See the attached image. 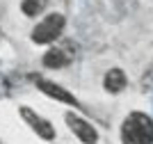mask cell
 <instances>
[{"label": "cell", "instance_id": "2", "mask_svg": "<svg viewBox=\"0 0 153 144\" xmlns=\"http://www.w3.org/2000/svg\"><path fill=\"white\" fill-rule=\"evenodd\" d=\"M64 25H66L64 14H59V12L46 14L44 19L32 28V41L39 44V46H46V44L57 41V39L62 37V32H64Z\"/></svg>", "mask_w": 153, "mask_h": 144}, {"label": "cell", "instance_id": "8", "mask_svg": "<svg viewBox=\"0 0 153 144\" xmlns=\"http://www.w3.org/2000/svg\"><path fill=\"white\" fill-rule=\"evenodd\" d=\"M46 7H48V0H21V12L25 16H30V19L39 16Z\"/></svg>", "mask_w": 153, "mask_h": 144}, {"label": "cell", "instance_id": "5", "mask_svg": "<svg viewBox=\"0 0 153 144\" xmlns=\"http://www.w3.org/2000/svg\"><path fill=\"white\" fill-rule=\"evenodd\" d=\"M64 119H66V126L71 128V133H73L82 144H96V142H98V131H96L87 119H82L80 114L66 112V114H64Z\"/></svg>", "mask_w": 153, "mask_h": 144}, {"label": "cell", "instance_id": "1", "mask_svg": "<svg viewBox=\"0 0 153 144\" xmlns=\"http://www.w3.org/2000/svg\"><path fill=\"white\" fill-rule=\"evenodd\" d=\"M121 144H153V119L144 112H130L121 124Z\"/></svg>", "mask_w": 153, "mask_h": 144}, {"label": "cell", "instance_id": "7", "mask_svg": "<svg viewBox=\"0 0 153 144\" xmlns=\"http://www.w3.org/2000/svg\"><path fill=\"white\" fill-rule=\"evenodd\" d=\"M41 62H44L46 69H62V66H66V64L71 62V57L64 48H51V50L44 53V60H41Z\"/></svg>", "mask_w": 153, "mask_h": 144}, {"label": "cell", "instance_id": "4", "mask_svg": "<svg viewBox=\"0 0 153 144\" xmlns=\"http://www.w3.org/2000/svg\"><path fill=\"white\" fill-rule=\"evenodd\" d=\"M19 114H21V119L32 128V133H37L41 140H46V142H53V140H55V126L48 119H44L41 114H37L30 105H21Z\"/></svg>", "mask_w": 153, "mask_h": 144}, {"label": "cell", "instance_id": "6", "mask_svg": "<svg viewBox=\"0 0 153 144\" xmlns=\"http://www.w3.org/2000/svg\"><path fill=\"white\" fill-rule=\"evenodd\" d=\"M126 85H128V78L121 69H110L103 78V87H105L108 94H119V92L126 89Z\"/></svg>", "mask_w": 153, "mask_h": 144}, {"label": "cell", "instance_id": "3", "mask_svg": "<svg viewBox=\"0 0 153 144\" xmlns=\"http://www.w3.org/2000/svg\"><path fill=\"white\" fill-rule=\"evenodd\" d=\"M30 80L34 82V87H37L39 92H41V94L51 96V98L59 101V103H66V105H73V107H78V105H80L76 96L71 94L69 89H64L62 85H57V82H53V80H46L44 75H37V73H32V75H30Z\"/></svg>", "mask_w": 153, "mask_h": 144}]
</instances>
